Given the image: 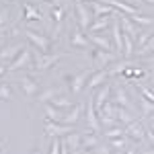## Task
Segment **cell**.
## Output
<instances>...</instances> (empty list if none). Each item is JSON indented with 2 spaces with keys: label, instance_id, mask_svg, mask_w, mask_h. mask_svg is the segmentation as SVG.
<instances>
[{
  "label": "cell",
  "instance_id": "obj_1",
  "mask_svg": "<svg viewBox=\"0 0 154 154\" xmlns=\"http://www.w3.org/2000/svg\"><path fill=\"white\" fill-rule=\"evenodd\" d=\"M74 8H76V14H78V25H80V29H82L84 33H88V27L95 21L93 11L84 4L82 0H76V2H74Z\"/></svg>",
  "mask_w": 154,
  "mask_h": 154
},
{
  "label": "cell",
  "instance_id": "obj_2",
  "mask_svg": "<svg viewBox=\"0 0 154 154\" xmlns=\"http://www.w3.org/2000/svg\"><path fill=\"white\" fill-rule=\"evenodd\" d=\"M33 58H35V70H37V72H45V70H49L54 64H58L60 60L64 58V54L45 56L43 51H35V54H33Z\"/></svg>",
  "mask_w": 154,
  "mask_h": 154
},
{
  "label": "cell",
  "instance_id": "obj_3",
  "mask_svg": "<svg viewBox=\"0 0 154 154\" xmlns=\"http://www.w3.org/2000/svg\"><path fill=\"white\" fill-rule=\"evenodd\" d=\"M86 111H84V115H86V125H88V130L93 131H99L103 130V125H101V119H99V113H97V107H95V99L91 97L88 99V103H86V107H84Z\"/></svg>",
  "mask_w": 154,
  "mask_h": 154
},
{
  "label": "cell",
  "instance_id": "obj_4",
  "mask_svg": "<svg viewBox=\"0 0 154 154\" xmlns=\"http://www.w3.org/2000/svg\"><path fill=\"white\" fill-rule=\"evenodd\" d=\"M23 33H25V37H27V39L39 49V51H43V54H48V51H49V48H51V39H49V37L41 35V33H35V31H31V29H25Z\"/></svg>",
  "mask_w": 154,
  "mask_h": 154
},
{
  "label": "cell",
  "instance_id": "obj_5",
  "mask_svg": "<svg viewBox=\"0 0 154 154\" xmlns=\"http://www.w3.org/2000/svg\"><path fill=\"white\" fill-rule=\"evenodd\" d=\"M31 58H33V51L29 48H23V51L12 60L6 68H8V72H17V70H21V68H27V66H31Z\"/></svg>",
  "mask_w": 154,
  "mask_h": 154
},
{
  "label": "cell",
  "instance_id": "obj_6",
  "mask_svg": "<svg viewBox=\"0 0 154 154\" xmlns=\"http://www.w3.org/2000/svg\"><path fill=\"white\" fill-rule=\"evenodd\" d=\"M72 131L74 130L68 123H56V121H48L45 123V136H49V138H64V136H68Z\"/></svg>",
  "mask_w": 154,
  "mask_h": 154
},
{
  "label": "cell",
  "instance_id": "obj_7",
  "mask_svg": "<svg viewBox=\"0 0 154 154\" xmlns=\"http://www.w3.org/2000/svg\"><path fill=\"white\" fill-rule=\"evenodd\" d=\"M119 25H121V31L125 33V35H130L134 41H138V37H140V33H142V29L138 27V25L134 23V21H130L128 19V14H123V12H119Z\"/></svg>",
  "mask_w": 154,
  "mask_h": 154
},
{
  "label": "cell",
  "instance_id": "obj_8",
  "mask_svg": "<svg viewBox=\"0 0 154 154\" xmlns=\"http://www.w3.org/2000/svg\"><path fill=\"white\" fill-rule=\"evenodd\" d=\"M111 101H113L115 105L125 107V109H130V111L136 113V107H134V103H131V99H130V95H128L125 88H121V86H113V97H111Z\"/></svg>",
  "mask_w": 154,
  "mask_h": 154
},
{
  "label": "cell",
  "instance_id": "obj_9",
  "mask_svg": "<svg viewBox=\"0 0 154 154\" xmlns=\"http://www.w3.org/2000/svg\"><path fill=\"white\" fill-rule=\"evenodd\" d=\"M111 62H115V54L113 51H105V49H93V64L97 66V70H101L103 66H109Z\"/></svg>",
  "mask_w": 154,
  "mask_h": 154
},
{
  "label": "cell",
  "instance_id": "obj_10",
  "mask_svg": "<svg viewBox=\"0 0 154 154\" xmlns=\"http://www.w3.org/2000/svg\"><path fill=\"white\" fill-rule=\"evenodd\" d=\"M91 74L93 72L91 70H82V72H78L76 76H72L70 80V91H72V95H78V93H82V88L86 86V82H88V78H91Z\"/></svg>",
  "mask_w": 154,
  "mask_h": 154
},
{
  "label": "cell",
  "instance_id": "obj_11",
  "mask_svg": "<svg viewBox=\"0 0 154 154\" xmlns=\"http://www.w3.org/2000/svg\"><path fill=\"white\" fill-rule=\"evenodd\" d=\"M64 144L70 148L72 154H80V150H82V131H72L68 136H64Z\"/></svg>",
  "mask_w": 154,
  "mask_h": 154
},
{
  "label": "cell",
  "instance_id": "obj_12",
  "mask_svg": "<svg viewBox=\"0 0 154 154\" xmlns=\"http://www.w3.org/2000/svg\"><path fill=\"white\" fill-rule=\"evenodd\" d=\"M19 84H21V91H23L25 97H29V99H33V97L39 93V84L31 78V76H21L19 78Z\"/></svg>",
  "mask_w": 154,
  "mask_h": 154
},
{
  "label": "cell",
  "instance_id": "obj_13",
  "mask_svg": "<svg viewBox=\"0 0 154 154\" xmlns=\"http://www.w3.org/2000/svg\"><path fill=\"white\" fill-rule=\"evenodd\" d=\"M91 11H93V17L99 19V17H107V14H111V17H117L121 11L117 8H113V6H109V4H103V2H91Z\"/></svg>",
  "mask_w": 154,
  "mask_h": 154
},
{
  "label": "cell",
  "instance_id": "obj_14",
  "mask_svg": "<svg viewBox=\"0 0 154 154\" xmlns=\"http://www.w3.org/2000/svg\"><path fill=\"white\" fill-rule=\"evenodd\" d=\"M111 41H113L115 49L123 56V31H121L119 21H113V23H111Z\"/></svg>",
  "mask_w": 154,
  "mask_h": 154
},
{
  "label": "cell",
  "instance_id": "obj_15",
  "mask_svg": "<svg viewBox=\"0 0 154 154\" xmlns=\"http://www.w3.org/2000/svg\"><path fill=\"white\" fill-rule=\"evenodd\" d=\"M88 39H91V43L97 45L99 49H105V51H113L115 45H113V41L109 39L107 35H99V33H88Z\"/></svg>",
  "mask_w": 154,
  "mask_h": 154
},
{
  "label": "cell",
  "instance_id": "obj_16",
  "mask_svg": "<svg viewBox=\"0 0 154 154\" xmlns=\"http://www.w3.org/2000/svg\"><path fill=\"white\" fill-rule=\"evenodd\" d=\"M125 136L131 138V140H144L146 138V128H144L140 121H131L130 125H125Z\"/></svg>",
  "mask_w": 154,
  "mask_h": 154
},
{
  "label": "cell",
  "instance_id": "obj_17",
  "mask_svg": "<svg viewBox=\"0 0 154 154\" xmlns=\"http://www.w3.org/2000/svg\"><path fill=\"white\" fill-rule=\"evenodd\" d=\"M23 48H25L23 43H14V45H6V48H2V49H0V62H8V64H11L12 60L23 51Z\"/></svg>",
  "mask_w": 154,
  "mask_h": 154
},
{
  "label": "cell",
  "instance_id": "obj_18",
  "mask_svg": "<svg viewBox=\"0 0 154 154\" xmlns=\"http://www.w3.org/2000/svg\"><path fill=\"white\" fill-rule=\"evenodd\" d=\"M109 78V72L105 68H101V70H97L91 74V78H88V82H86V88L88 91H93V88H99V86H103L105 80Z\"/></svg>",
  "mask_w": 154,
  "mask_h": 154
},
{
  "label": "cell",
  "instance_id": "obj_19",
  "mask_svg": "<svg viewBox=\"0 0 154 154\" xmlns=\"http://www.w3.org/2000/svg\"><path fill=\"white\" fill-rule=\"evenodd\" d=\"M70 43H72V48L86 49L88 43H91V39L86 37V33H84L82 29H74V31H72V37H70Z\"/></svg>",
  "mask_w": 154,
  "mask_h": 154
},
{
  "label": "cell",
  "instance_id": "obj_20",
  "mask_svg": "<svg viewBox=\"0 0 154 154\" xmlns=\"http://www.w3.org/2000/svg\"><path fill=\"white\" fill-rule=\"evenodd\" d=\"M82 111H84L82 105H74L70 111H66V113H64V121H62V123H68V125L78 123V119L82 117Z\"/></svg>",
  "mask_w": 154,
  "mask_h": 154
},
{
  "label": "cell",
  "instance_id": "obj_21",
  "mask_svg": "<svg viewBox=\"0 0 154 154\" xmlns=\"http://www.w3.org/2000/svg\"><path fill=\"white\" fill-rule=\"evenodd\" d=\"M111 91H113V86H111V84H103V86H99L97 95L93 97V99H95V107H97V109H101V107H103V103H105V101H109Z\"/></svg>",
  "mask_w": 154,
  "mask_h": 154
},
{
  "label": "cell",
  "instance_id": "obj_22",
  "mask_svg": "<svg viewBox=\"0 0 154 154\" xmlns=\"http://www.w3.org/2000/svg\"><path fill=\"white\" fill-rule=\"evenodd\" d=\"M131 121H136V113L130 111V109H125V107H119L117 105V123L119 125H130Z\"/></svg>",
  "mask_w": 154,
  "mask_h": 154
},
{
  "label": "cell",
  "instance_id": "obj_23",
  "mask_svg": "<svg viewBox=\"0 0 154 154\" xmlns=\"http://www.w3.org/2000/svg\"><path fill=\"white\" fill-rule=\"evenodd\" d=\"M99 144H101V136L97 131L91 130V134H82V148L84 150H95Z\"/></svg>",
  "mask_w": 154,
  "mask_h": 154
},
{
  "label": "cell",
  "instance_id": "obj_24",
  "mask_svg": "<svg viewBox=\"0 0 154 154\" xmlns=\"http://www.w3.org/2000/svg\"><path fill=\"white\" fill-rule=\"evenodd\" d=\"M45 117H48V121L62 123V121H64V111L58 109V107H54L51 103H49V105H45Z\"/></svg>",
  "mask_w": 154,
  "mask_h": 154
},
{
  "label": "cell",
  "instance_id": "obj_25",
  "mask_svg": "<svg viewBox=\"0 0 154 154\" xmlns=\"http://www.w3.org/2000/svg\"><path fill=\"white\" fill-rule=\"evenodd\" d=\"M111 14H107V17H99L93 21V25L88 27V33H99V31H105L107 27L111 25V19H109Z\"/></svg>",
  "mask_w": 154,
  "mask_h": 154
},
{
  "label": "cell",
  "instance_id": "obj_26",
  "mask_svg": "<svg viewBox=\"0 0 154 154\" xmlns=\"http://www.w3.org/2000/svg\"><path fill=\"white\" fill-rule=\"evenodd\" d=\"M128 68H134V62L131 60H123V62H117V64H113L111 68H109V76H115V74H123V72L128 70Z\"/></svg>",
  "mask_w": 154,
  "mask_h": 154
},
{
  "label": "cell",
  "instance_id": "obj_27",
  "mask_svg": "<svg viewBox=\"0 0 154 154\" xmlns=\"http://www.w3.org/2000/svg\"><path fill=\"white\" fill-rule=\"evenodd\" d=\"M150 54H154V35L150 37V39H148L140 49H136V51H134V56H136V58H146V56H150Z\"/></svg>",
  "mask_w": 154,
  "mask_h": 154
},
{
  "label": "cell",
  "instance_id": "obj_28",
  "mask_svg": "<svg viewBox=\"0 0 154 154\" xmlns=\"http://www.w3.org/2000/svg\"><path fill=\"white\" fill-rule=\"evenodd\" d=\"M23 11H25V21H35V23H39V21H41V12L37 11L35 6H31L29 2H27V4H23Z\"/></svg>",
  "mask_w": 154,
  "mask_h": 154
},
{
  "label": "cell",
  "instance_id": "obj_29",
  "mask_svg": "<svg viewBox=\"0 0 154 154\" xmlns=\"http://www.w3.org/2000/svg\"><path fill=\"white\" fill-rule=\"evenodd\" d=\"M103 136H105V140H109V138H121V136H125V128L123 125L107 128V130H103Z\"/></svg>",
  "mask_w": 154,
  "mask_h": 154
},
{
  "label": "cell",
  "instance_id": "obj_30",
  "mask_svg": "<svg viewBox=\"0 0 154 154\" xmlns=\"http://www.w3.org/2000/svg\"><path fill=\"white\" fill-rule=\"evenodd\" d=\"M107 146L113 148V150H125L128 148V140H125V136H121V138H109Z\"/></svg>",
  "mask_w": 154,
  "mask_h": 154
},
{
  "label": "cell",
  "instance_id": "obj_31",
  "mask_svg": "<svg viewBox=\"0 0 154 154\" xmlns=\"http://www.w3.org/2000/svg\"><path fill=\"white\" fill-rule=\"evenodd\" d=\"M51 105L58 107V109H62V111H64V109H72V107H74L70 99H66V97H62V95L54 97V99H51Z\"/></svg>",
  "mask_w": 154,
  "mask_h": 154
},
{
  "label": "cell",
  "instance_id": "obj_32",
  "mask_svg": "<svg viewBox=\"0 0 154 154\" xmlns=\"http://www.w3.org/2000/svg\"><path fill=\"white\" fill-rule=\"evenodd\" d=\"M138 99H140V107H142L140 115H152V113H154V103H152V101H148L144 95H140Z\"/></svg>",
  "mask_w": 154,
  "mask_h": 154
},
{
  "label": "cell",
  "instance_id": "obj_33",
  "mask_svg": "<svg viewBox=\"0 0 154 154\" xmlns=\"http://www.w3.org/2000/svg\"><path fill=\"white\" fill-rule=\"evenodd\" d=\"M131 21L136 25H142V27H150V25H154V17H148V14H136V17H130Z\"/></svg>",
  "mask_w": 154,
  "mask_h": 154
},
{
  "label": "cell",
  "instance_id": "obj_34",
  "mask_svg": "<svg viewBox=\"0 0 154 154\" xmlns=\"http://www.w3.org/2000/svg\"><path fill=\"white\" fill-rule=\"evenodd\" d=\"M51 17H54V23L58 25V29L62 27V21H64V8L62 6H54L51 8Z\"/></svg>",
  "mask_w": 154,
  "mask_h": 154
},
{
  "label": "cell",
  "instance_id": "obj_35",
  "mask_svg": "<svg viewBox=\"0 0 154 154\" xmlns=\"http://www.w3.org/2000/svg\"><path fill=\"white\" fill-rule=\"evenodd\" d=\"M60 95V88H48L45 93H39V101L41 103H45V101H51L54 97Z\"/></svg>",
  "mask_w": 154,
  "mask_h": 154
},
{
  "label": "cell",
  "instance_id": "obj_36",
  "mask_svg": "<svg viewBox=\"0 0 154 154\" xmlns=\"http://www.w3.org/2000/svg\"><path fill=\"white\" fill-rule=\"evenodd\" d=\"M11 97H12V88L2 80V82H0V101H8Z\"/></svg>",
  "mask_w": 154,
  "mask_h": 154
},
{
  "label": "cell",
  "instance_id": "obj_37",
  "mask_svg": "<svg viewBox=\"0 0 154 154\" xmlns=\"http://www.w3.org/2000/svg\"><path fill=\"white\" fill-rule=\"evenodd\" d=\"M49 154H62V140H60V138H51Z\"/></svg>",
  "mask_w": 154,
  "mask_h": 154
},
{
  "label": "cell",
  "instance_id": "obj_38",
  "mask_svg": "<svg viewBox=\"0 0 154 154\" xmlns=\"http://www.w3.org/2000/svg\"><path fill=\"white\" fill-rule=\"evenodd\" d=\"M150 37H152V33H148V31H142V33H140V37H138V41H136V49H140L144 43L150 39Z\"/></svg>",
  "mask_w": 154,
  "mask_h": 154
},
{
  "label": "cell",
  "instance_id": "obj_39",
  "mask_svg": "<svg viewBox=\"0 0 154 154\" xmlns=\"http://www.w3.org/2000/svg\"><path fill=\"white\" fill-rule=\"evenodd\" d=\"M140 93H142L148 101H152V103H154V91H150L148 86H140Z\"/></svg>",
  "mask_w": 154,
  "mask_h": 154
},
{
  "label": "cell",
  "instance_id": "obj_40",
  "mask_svg": "<svg viewBox=\"0 0 154 154\" xmlns=\"http://www.w3.org/2000/svg\"><path fill=\"white\" fill-rule=\"evenodd\" d=\"M95 152L97 154H109V146H101V144H99L95 148Z\"/></svg>",
  "mask_w": 154,
  "mask_h": 154
},
{
  "label": "cell",
  "instance_id": "obj_41",
  "mask_svg": "<svg viewBox=\"0 0 154 154\" xmlns=\"http://www.w3.org/2000/svg\"><path fill=\"white\" fill-rule=\"evenodd\" d=\"M146 138H148L150 144L154 146V130H152V128H146Z\"/></svg>",
  "mask_w": 154,
  "mask_h": 154
},
{
  "label": "cell",
  "instance_id": "obj_42",
  "mask_svg": "<svg viewBox=\"0 0 154 154\" xmlns=\"http://www.w3.org/2000/svg\"><path fill=\"white\" fill-rule=\"evenodd\" d=\"M146 64H148V68L152 70V76H154V54H150V58L146 60Z\"/></svg>",
  "mask_w": 154,
  "mask_h": 154
},
{
  "label": "cell",
  "instance_id": "obj_43",
  "mask_svg": "<svg viewBox=\"0 0 154 154\" xmlns=\"http://www.w3.org/2000/svg\"><path fill=\"white\" fill-rule=\"evenodd\" d=\"M6 72H8V68H6V66H4V64H0V78H2V76H4V74H6Z\"/></svg>",
  "mask_w": 154,
  "mask_h": 154
},
{
  "label": "cell",
  "instance_id": "obj_44",
  "mask_svg": "<svg viewBox=\"0 0 154 154\" xmlns=\"http://www.w3.org/2000/svg\"><path fill=\"white\" fill-rule=\"evenodd\" d=\"M125 154H138V150H136V148H130V146H128V148H125Z\"/></svg>",
  "mask_w": 154,
  "mask_h": 154
},
{
  "label": "cell",
  "instance_id": "obj_45",
  "mask_svg": "<svg viewBox=\"0 0 154 154\" xmlns=\"http://www.w3.org/2000/svg\"><path fill=\"white\" fill-rule=\"evenodd\" d=\"M4 14H6V11H2V12H0V27H2V23H4V19H6Z\"/></svg>",
  "mask_w": 154,
  "mask_h": 154
},
{
  "label": "cell",
  "instance_id": "obj_46",
  "mask_svg": "<svg viewBox=\"0 0 154 154\" xmlns=\"http://www.w3.org/2000/svg\"><path fill=\"white\" fill-rule=\"evenodd\" d=\"M140 154H154V148H150V150H142Z\"/></svg>",
  "mask_w": 154,
  "mask_h": 154
},
{
  "label": "cell",
  "instance_id": "obj_47",
  "mask_svg": "<svg viewBox=\"0 0 154 154\" xmlns=\"http://www.w3.org/2000/svg\"><path fill=\"white\" fill-rule=\"evenodd\" d=\"M144 2H146V4H152V6H154V0H144Z\"/></svg>",
  "mask_w": 154,
  "mask_h": 154
},
{
  "label": "cell",
  "instance_id": "obj_48",
  "mask_svg": "<svg viewBox=\"0 0 154 154\" xmlns=\"http://www.w3.org/2000/svg\"><path fill=\"white\" fill-rule=\"evenodd\" d=\"M80 154H88V152H80Z\"/></svg>",
  "mask_w": 154,
  "mask_h": 154
},
{
  "label": "cell",
  "instance_id": "obj_49",
  "mask_svg": "<svg viewBox=\"0 0 154 154\" xmlns=\"http://www.w3.org/2000/svg\"><path fill=\"white\" fill-rule=\"evenodd\" d=\"M0 154H2V148H0Z\"/></svg>",
  "mask_w": 154,
  "mask_h": 154
},
{
  "label": "cell",
  "instance_id": "obj_50",
  "mask_svg": "<svg viewBox=\"0 0 154 154\" xmlns=\"http://www.w3.org/2000/svg\"><path fill=\"white\" fill-rule=\"evenodd\" d=\"M0 82H2V78H0Z\"/></svg>",
  "mask_w": 154,
  "mask_h": 154
},
{
  "label": "cell",
  "instance_id": "obj_51",
  "mask_svg": "<svg viewBox=\"0 0 154 154\" xmlns=\"http://www.w3.org/2000/svg\"><path fill=\"white\" fill-rule=\"evenodd\" d=\"M45 2H49V0H45Z\"/></svg>",
  "mask_w": 154,
  "mask_h": 154
}]
</instances>
